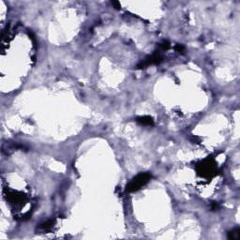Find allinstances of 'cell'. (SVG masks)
<instances>
[{
	"mask_svg": "<svg viewBox=\"0 0 240 240\" xmlns=\"http://www.w3.org/2000/svg\"><path fill=\"white\" fill-rule=\"evenodd\" d=\"M136 121L138 123H140L141 125H144V126H152L154 124L152 117H150V116H146V115L138 117Z\"/></svg>",
	"mask_w": 240,
	"mask_h": 240,
	"instance_id": "cell-3",
	"label": "cell"
},
{
	"mask_svg": "<svg viewBox=\"0 0 240 240\" xmlns=\"http://www.w3.org/2000/svg\"><path fill=\"white\" fill-rule=\"evenodd\" d=\"M151 178L148 172H144V174L138 175L133 180H131L130 183L127 186V190L131 192V191H136L138 190H140L141 187L145 185L146 183L149 181V179Z\"/></svg>",
	"mask_w": 240,
	"mask_h": 240,
	"instance_id": "cell-1",
	"label": "cell"
},
{
	"mask_svg": "<svg viewBox=\"0 0 240 240\" xmlns=\"http://www.w3.org/2000/svg\"><path fill=\"white\" fill-rule=\"evenodd\" d=\"M112 5L115 7V9H119L120 7V3L119 2H112Z\"/></svg>",
	"mask_w": 240,
	"mask_h": 240,
	"instance_id": "cell-7",
	"label": "cell"
},
{
	"mask_svg": "<svg viewBox=\"0 0 240 240\" xmlns=\"http://www.w3.org/2000/svg\"><path fill=\"white\" fill-rule=\"evenodd\" d=\"M175 50L178 52H183L185 50V48H184V46H182V45H177V46L175 47Z\"/></svg>",
	"mask_w": 240,
	"mask_h": 240,
	"instance_id": "cell-6",
	"label": "cell"
},
{
	"mask_svg": "<svg viewBox=\"0 0 240 240\" xmlns=\"http://www.w3.org/2000/svg\"><path fill=\"white\" fill-rule=\"evenodd\" d=\"M197 170L199 174L206 177H210L216 174V166L211 160H206L201 162L197 166Z\"/></svg>",
	"mask_w": 240,
	"mask_h": 240,
	"instance_id": "cell-2",
	"label": "cell"
},
{
	"mask_svg": "<svg viewBox=\"0 0 240 240\" xmlns=\"http://www.w3.org/2000/svg\"><path fill=\"white\" fill-rule=\"evenodd\" d=\"M239 229L236 228L235 230L231 231L228 234V238L229 239H238L239 236H240V232H239Z\"/></svg>",
	"mask_w": 240,
	"mask_h": 240,
	"instance_id": "cell-4",
	"label": "cell"
},
{
	"mask_svg": "<svg viewBox=\"0 0 240 240\" xmlns=\"http://www.w3.org/2000/svg\"><path fill=\"white\" fill-rule=\"evenodd\" d=\"M160 47L161 49H163V50H168V49L170 48V43H169L168 41H163L162 43L160 44Z\"/></svg>",
	"mask_w": 240,
	"mask_h": 240,
	"instance_id": "cell-5",
	"label": "cell"
}]
</instances>
